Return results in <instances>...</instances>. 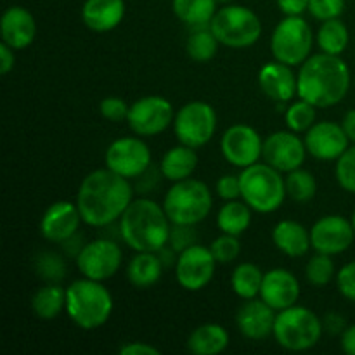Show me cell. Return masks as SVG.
<instances>
[{"mask_svg":"<svg viewBox=\"0 0 355 355\" xmlns=\"http://www.w3.org/2000/svg\"><path fill=\"white\" fill-rule=\"evenodd\" d=\"M322 321L307 307L291 305L279 311L274 324V338L283 349L291 352H304L312 349L321 340Z\"/></svg>","mask_w":355,"mask_h":355,"instance_id":"cell-7","label":"cell"},{"mask_svg":"<svg viewBox=\"0 0 355 355\" xmlns=\"http://www.w3.org/2000/svg\"><path fill=\"white\" fill-rule=\"evenodd\" d=\"M224 158L238 168H246L259 163L263 153V142L259 132L245 123L229 127L220 141Z\"/></svg>","mask_w":355,"mask_h":355,"instance_id":"cell-15","label":"cell"},{"mask_svg":"<svg viewBox=\"0 0 355 355\" xmlns=\"http://www.w3.org/2000/svg\"><path fill=\"white\" fill-rule=\"evenodd\" d=\"M352 225H354V231H355V210H354V214H352Z\"/></svg>","mask_w":355,"mask_h":355,"instance_id":"cell-55","label":"cell"},{"mask_svg":"<svg viewBox=\"0 0 355 355\" xmlns=\"http://www.w3.org/2000/svg\"><path fill=\"white\" fill-rule=\"evenodd\" d=\"M163 177V172L159 166H149L142 175L137 177V191H141L142 194L151 193L156 191V187L159 186V179Z\"/></svg>","mask_w":355,"mask_h":355,"instance_id":"cell-46","label":"cell"},{"mask_svg":"<svg viewBox=\"0 0 355 355\" xmlns=\"http://www.w3.org/2000/svg\"><path fill=\"white\" fill-rule=\"evenodd\" d=\"M263 283V272L259 266L252 262L239 263L231 276L232 291L243 300L260 297V288Z\"/></svg>","mask_w":355,"mask_h":355,"instance_id":"cell-32","label":"cell"},{"mask_svg":"<svg viewBox=\"0 0 355 355\" xmlns=\"http://www.w3.org/2000/svg\"><path fill=\"white\" fill-rule=\"evenodd\" d=\"M342 127L343 130H345L347 137L350 139V142H354L355 144V110H350L349 113L343 116Z\"/></svg>","mask_w":355,"mask_h":355,"instance_id":"cell-53","label":"cell"},{"mask_svg":"<svg viewBox=\"0 0 355 355\" xmlns=\"http://www.w3.org/2000/svg\"><path fill=\"white\" fill-rule=\"evenodd\" d=\"M121 355H159V350L156 347L149 345L144 342H130L120 349Z\"/></svg>","mask_w":355,"mask_h":355,"instance_id":"cell-49","label":"cell"},{"mask_svg":"<svg viewBox=\"0 0 355 355\" xmlns=\"http://www.w3.org/2000/svg\"><path fill=\"white\" fill-rule=\"evenodd\" d=\"M307 146L293 130L274 132L263 141V159L281 173L293 172L305 162Z\"/></svg>","mask_w":355,"mask_h":355,"instance_id":"cell-16","label":"cell"},{"mask_svg":"<svg viewBox=\"0 0 355 355\" xmlns=\"http://www.w3.org/2000/svg\"><path fill=\"white\" fill-rule=\"evenodd\" d=\"M0 31H2L3 44L12 47L14 51H21L33 44L37 23L30 10L21 6H12L3 12Z\"/></svg>","mask_w":355,"mask_h":355,"instance_id":"cell-23","label":"cell"},{"mask_svg":"<svg viewBox=\"0 0 355 355\" xmlns=\"http://www.w3.org/2000/svg\"><path fill=\"white\" fill-rule=\"evenodd\" d=\"M31 309L38 319L52 321L66 311V290H62L58 283L38 288L31 298Z\"/></svg>","mask_w":355,"mask_h":355,"instance_id":"cell-30","label":"cell"},{"mask_svg":"<svg viewBox=\"0 0 355 355\" xmlns=\"http://www.w3.org/2000/svg\"><path fill=\"white\" fill-rule=\"evenodd\" d=\"M322 328H324V331L329 333V335H342L347 329V322L338 312H328L326 318L322 319Z\"/></svg>","mask_w":355,"mask_h":355,"instance_id":"cell-47","label":"cell"},{"mask_svg":"<svg viewBox=\"0 0 355 355\" xmlns=\"http://www.w3.org/2000/svg\"><path fill=\"white\" fill-rule=\"evenodd\" d=\"M298 297H300V283L290 270L270 269L269 272L263 274L260 298L274 311L279 312L291 305H297Z\"/></svg>","mask_w":355,"mask_h":355,"instance_id":"cell-21","label":"cell"},{"mask_svg":"<svg viewBox=\"0 0 355 355\" xmlns=\"http://www.w3.org/2000/svg\"><path fill=\"white\" fill-rule=\"evenodd\" d=\"M217 0H172V10L189 28H201L210 26L217 14Z\"/></svg>","mask_w":355,"mask_h":355,"instance_id":"cell-29","label":"cell"},{"mask_svg":"<svg viewBox=\"0 0 355 355\" xmlns=\"http://www.w3.org/2000/svg\"><path fill=\"white\" fill-rule=\"evenodd\" d=\"M16 64V55H14V49L9 47L7 44H0V73L7 75L14 69Z\"/></svg>","mask_w":355,"mask_h":355,"instance_id":"cell-50","label":"cell"},{"mask_svg":"<svg viewBox=\"0 0 355 355\" xmlns=\"http://www.w3.org/2000/svg\"><path fill=\"white\" fill-rule=\"evenodd\" d=\"M345 0H311L309 2V12L318 21L336 19L343 14Z\"/></svg>","mask_w":355,"mask_h":355,"instance_id":"cell-42","label":"cell"},{"mask_svg":"<svg viewBox=\"0 0 355 355\" xmlns=\"http://www.w3.org/2000/svg\"><path fill=\"white\" fill-rule=\"evenodd\" d=\"M352 220H347L342 215H326L319 218L311 229L312 248L326 255H340L347 252L354 241Z\"/></svg>","mask_w":355,"mask_h":355,"instance_id":"cell-17","label":"cell"},{"mask_svg":"<svg viewBox=\"0 0 355 355\" xmlns=\"http://www.w3.org/2000/svg\"><path fill=\"white\" fill-rule=\"evenodd\" d=\"M229 345L227 329L215 322H207L194 329L187 338V349L194 355H217Z\"/></svg>","mask_w":355,"mask_h":355,"instance_id":"cell-27","label":"cell"},{"mask_svg":"<svg viewBox=\"0 0 355 355\" xmlns=\"http://www.w3.org/2000/svg\"><path fill=\"white\" fill-rule=\"evenodd\" d=\"M125 17V0H85L82 19L89 30L106 33L120 26Z\"/></svg>","mask_w":355,"mask_h":355,"instance_id":"cell-24","label":"cell"},{"mask_svg":"<svg viewBox=\"0 0 355 355\" xmlns=\"http://www.w3.org/2000/svg\"><path fill=\"white\" fill-rule=\"evenodd\" d=\"M198 166V155L196 149L189 148L186 144H179L166 151L163 155L159 168H162L163 177L172 182L189 179Z\"/></svg>","mask_w":355,"mask_h":355,"instance_id":"cell-28","label":"cell"},{"mask_svg":"<svg viewBox=\"0 0 355 355\" xmlns=\"http://www.w3.org/2000/svg\"><path fill=\"white\" fill-rule=\"evenodd\" d=\"M132 201L134 187L130 180L107 166L85 175L76 193V207L90 227H106L120 220Z\"/></svg>","mask_w":355,"mask_h":355,"instance_id":"cell-1","label":"cell"},{"mask_svg":"<svg viewBox=\"0 0 355 355\" xmlns=\"http://www.w3.org/2000/svg\"><path fill=\"white\" fill-rule=\"evenodd\" d=\"M210 250L218 263H231L239 257V252H241V243H239L238 236L222 232V236H218V238L211 243Z\"/></svg>","mask_w":355,"mask_h":355,"instance_id":"cell-40","label":"cell"},{"mask_svg":"<svg viewBox=\"0 0 355 355\" xmlns=\"http://www.w3.org/2000/svg\"><path fill=\"white\" fill-rule=\"evenodd\" d=\"M315 38H318V45L321 52L331 55H342L347 45H349V28L345 26L343 21H340V17L322 21Z\"/></svg>","mask_w":355,"mask_h":355,"instance_id":"cell-33","label":"cell"},{"mask_svg":"<svg viewBox=\"0 0 355 355\" xmlns=\"http://www.w3.org/2000/svg\"><path fill=\"white\" fill-rule=\"evenodd\" d=\"M284 120H286V127L290 130L297 132V134L307 132L315 123V106L304 99L297 101L286 107Z\"/></svg>","mask_w":355,"mask_h":355,"instance_id":"cell-37","label":"cell"},{"mask_svg":"<svg viewBox=\"0 0 355 355\" xmlns=\"http://www.w3.org/2000/svg\"><path fill=\"white\" fill-rule=\"evenodd\" d=\"M276 312L269 304L260 298H250L239 307L236 314V326L239 333L248 340L267 338L274 333V324H276Z\"/></svg>","mask_w":355,"mask_h":355,"instance_id":"cell-20","label":"cell"},{"mask_svg":"<svg viewBox=\"0 0 355 355\" xmlns=\"http://www.w3.org/2000/svg\"><path fill=\"white\" fill-rule=\"evenodd\" d=\"M259 85L262 92L276 103H288L298 96V76L291 66L279 61L262 66L259 71Z\"/></svg>","mask_w":355,"mask_h":355,"instance_id":"cell-22","label":"cell"},{"mask_svg":"<svg viewBox=\"0 0 355 355\" xmlns=\"http://www.w3.org/2000/svg\"><path fill=\"white\" fill-rule=\"evenodd\" d=\"M217 130V113L205 101H191L177 111L173 118V132L180 144L189 148H203L211 141Z\"/></svg>","mask_w":355,"mask_h":355,"instance_id":"cell-10","label":"cell"},{"mask_svg":"<svg viewBox=\"0 0 355 355\" xmlns=\"http://www.w3.org/2000/svg\"><path fill=\"white\" fill-rule=\"evenodd\" d=\"M210 28L217 40L231 49L252 47L262 37L260 17L245 6L227 3L218 9L211 19Z\"/></svg>","mask_w":355,"mask_h":355,"instance_id":"cell-8","label":"cell"},{"mask_svg":"<svg viewBox=\"0 0 355 355\" xmlns=\"http://www.w3.org/2000/svg\"><path fill=\"white\" fill-rule=\"evenodd\" d=\"M349 142L342 125L333 121H319L305 132L307 153L321 162H336L349 149Z\"/></svg>","mask_w":355,"mask_h":355,"instance_id":"cell-18","label":"cell"},{"mask_svg":"<svg viewBox=\"0 0 355 355\" xmlns=\"http://www.w3.org/2000/svg\"><path fill=\"white\" fill-rule=\"evenodd\" d=\"M314 35L302 16H286L277 23L270 37L274 59L288 66H302L311 58Z\"/></svg>","mask_w":355,"mask_h":355,"instance_id":"cell-9","label":"cell"},{"mask_svg":"<svg viewBox=\"0 0 355 355\" xmlns=\"http://www.w3.org/2000/svg\"><path fill=\"white\" fill-rule=\"evenodd\" d=\"M336 284H338L340 293H342L347 300L354 302L355 304V260L340 269V272L336 274Z\"/></svg>","mask_w":355,"mask_h":355,"instance_id":"cell-44","label":"cell"},{"mask_svg":"<svg viewBox=\"0 0 355 355\" xmlns=\"http://www.w3.org/2000/svg\"><path fill=\"white\" fill-rule=\"evenodd\" d=\"M104 163L118 175L132 180L151 166V151L142 139L121 137L107 146Z\"/></svg>","mask_w":355,"mask_h":355,"instance_id":"cell-13","label":"cell"},{"mask_svg":"<svg viewBox=\"0 0 355 355\" xmlns=\"http://www.w3.org/2000/svg\"><path fill=\"white\" fill-rule=\"evenodd\" d=\"M276 248L291 259H300L312 248L311 231L297 220H281L272 231Z\"/></svg>","mask_w":355,"mask_h":355,"instance_id":"cell-25","label":"cell"},{"mask_svg":"<svg viewBox=\"0 0 355 355\" xmlns=\"http://www.w3.org/2000/svg\"><path fill=\"white\" fill-rule=\"evenodd\" d=\"M298 97L315 107H329L342 103L350 89V71L340 55H311L298 71Z\"/></svg>","mask_w":355,"mask_h":355,"instance_id":"cell-2","label":"cell"},{"mask_svg":"<svg viewBox=\"0 0 355 355\" xmlns=\"http://www.w3.org/2000/svg\"><path fill=\"white\" fill-rule=\"evenodd\" d=\"M241 198L253 211L272 214L284 203L286 180L269 163H255L239 173Z\"/></svg>","mask_w":355,"mask_h":355,"instance_id":"cell-5","label":"cell"},{"mask_svg":"<svg viewBox=\"0 0 355 355\" xmlns=\"http://www.w3.org/2000/svg\"><path fill=\"white\" fill-rule=\"evenodd\" d=\"M163 269L165 266L156 255V252H137L128 262L127 277L134 288L148 290L162 279Z\"/></svg>","mask_w":355,"mask_h":355,"instance_id":"cell-26","label":"cell"},{"mask_svg":"<svg viewBox=\"0 0 355 355\" xmlns=\"http://www.w3.org/2000/svg\"><path fill=\"white\" fill-rule=\"evenodd\" d=\"M191 35L187 38L186 51L193 61L196 62H208L210 59L215 58L218 51L220 42L214 35L210 26H201V28H191Z\"/></svg>","mask_w":355,"mask_h":355,"instance_id":"cell-34","label":"cell"},{"mask_svg":"<svg viewBox=\"0 0 355 355\" xmlns=\"http://www.w3.org/2000/svg\"><path fill=\"white\" fill-rule=\"evenodd\" d=\"M99 110L106 120L118 123V121L127 120L130 106L123 99H120V97H106V99L101 101Z\"/></svg>","mask_w":355,"mask_h":355,"instance_id":"cell-43","label":"cell"},{"mask_svg":"<svg viewBox=\"0 0 355 355\" xmlns=\"http://www.w3.org/2000/svg\"><path fill=\"white\" fill-rule=\"evenodd\" d=\"M342 350L349 355H355V324L347 326L342 333Z\"/></svg>","mask_w":355,"mask_h":355,"instance_id":"cell-52","label":"cell"},{"mask_svg":"<svg viewBox=\"0 0 355 355\" xmlns=\"http://www.w3.org/2000/svg\"><path fill=\"white\" fill-rule=\"evenodd\" d=\"M217 263L211 250L196 243L179 253V260L175 263L177 283L187 291L203 290L214 279Z\"/></svg>","mask_w":355,"mask_h":355,"instance_id":"cell-14","label":"cell"},{"mask_svg":"<svg viewBox=\"0 0 355 355\" xmlns=\"http://www.w3.org/2000/svg\"><path fill=\"white\" fill-rule=\"evenodd\" d=\"M35 266H37L38 276L51 281V283H59V281L64 277V272H66L64 260L52 252L42 253V255L37 259V263H35Z\"/></svg>","mask_w":355,"mask_h":355,"instance_id":"cell-39","label":"cell"},{"mask_svg":"<svg viewBox=\"0 0 355 355\" xmlns=\"http://www.w3.org/2000/svg\"><path fill=\"white\" fill-rule=\"evenodd\" d=\"M218 198L225 201H232L241 198V184H239V175H224L217 180L215 186Z\"/></svg>","mask_w":355,"mask_h":355,"instance_id":"cell-45","label":"cell"},{"mask_svg":"<svg viewBox=\"0 0 355 355\" xmlns=\"http://www.w3.org/2000/svg\"><path fill=\"white\" fill-rule=\"evenodd\" d=\"M211 207L214 200L207 184L191 177L173 182L163 200V208L172 224L198 225L208 217Z\"/></svg>","mask_w":355,"mask_h":355,"instance_id":"cell-6","label":"cell"},{"mask_svg":"<svg viewBox=\"0 0 355 355\" xmlns=\"http://www.w3.org/2000/svg\"><path fill=\"white\" fill-rule=\"evenodd\" d=\"M82 222V214H80L76 203L55 201L42 215L40 232L47 241L61 245V243H64L66 239L78 232Z\"/></svg>","mask_w":355,"mask_h":355,"instance_id":"cell-19","label":"cell"},{"mask_svg":"<svg viewBox=\"0 0 355 355\" xmlns=\"http://www.w3.org/2000/svg\"><path fill=\"white\" fill-rule=\"evenodd\" d=\"M309 2L311 0H276L277 7L286 16H302L305 10H309Z\"/></svg>","mask_w":355,"mask_h":355,"instance_id":"cell-48","label":"cell"},{"mask_svg":"<svg viewBox=\"0 0 355 355\" xmlns=\"http://www.w3.org/2000/svg\"><path fill=\"white\" fill-rule=\"evenodd\" d=\"M118 222L121 239L134 252H158L168 243L172 222L163 205L149 198L132 201Z\"/></svg>","mask_w":355,"mask_h":355,"instance_id":"cell-3","label":"cell"},{"mask_svg":"<svg viewBox=\"0 0 355 355\" xmlns=\"http://www.w3.org/2000/svg\"><path fill=\"white\" fill-rule=\"evenodd\" d=\"M173 107L162 96H148L135 101L128 110L127 123L139 137H155L173 123Z\"/></svg>","mask_w":355,"mask_h":355,"instance_id":"cell-11","label":"cell"},{"mask_svg":"<svg viewBox=\"0 0 355 355\" xmlns=\"http://www.w3.org/2000/svg\"><path fill=\"white\" fill-rule=\"evenodd\" d=\"M286 194L295 203H309L318 193V180L309 170L300 168L288 172L286 175Z\"/></svg>","mask_w":355,"mask_h":355,"instance_id":"cell-35","label":"cell"},{"mask_svg":"<svg viewBox=\"0 0 355 355\" xmlns=\"http://www.w3.org/2000/svg\"><path fill=\"white\" fill-rule=\"evenodd\" d=\"M196 225H187V224H172L170 227L168 236V245L172 246L175 252H184V250L191 248L193 245L198 243V232Z\"/></svg>","mask_w":355,"mask_h":355,"instance_id":"cell-41","label":"cell"},{"mask_svg":"<svg viewBox=\"0 0 355 355\" xmlns=\"http://www.w3.org/2000/svg\"><path fill=\"white\" fill-rule=\"evenodd\" d=\"M335 173L340 187L355 194V146H349V149L336 159Z\"/></svg>","mask_w":355,"mask_h":355,"instance_id":"cell-38","label":"cell"},{"mask_svg":"<svg viewBox=\"0 0 355 355\" xmlns=\"http://www.w3.org/2000/svg\"><path fill=\"white\" fill-rule=\"evenodd\" d=\"M66 312L78 328L85 331L101 328L113 314V297L103 281H73L66 290Z\"/></svg>","mask_w":355,"mask_h":355,"instance_id":"cell-4","label":"cell"},{"mask_svg":"<svg viewBox=\"0 0 355 355\" xmlns=\"http://www.w3.org/2000/svg\"><path fill=\"white\" fill-rule=\"evenodd\" d=\"M305 276H307V281L312 286H328L333 277H335V262H333L331 255L318 253V255L312 257L307 262V267H305Z\"/></svg>","mask_w":355,"mask_h":355,"instance_id":"cell-36","label":"cell"},{"mask_svg":"<svg viewBox=\"0 0 355 355\" xmlns=\"http://www.w3.org/2000/svg\"><path fill=\"white\" fill-rule=\"evenodd\" d=\"M217 2L218 3H224V6H227V3H231L232 0H217Z\"/></svg>","mask_w":355,"mask_h":355,"instance_id":"cell-54","label":"cell"},{"mask_svg":"<svg viewBox=\"0 0 355 355\" xmlns=\"http://www.w3.org/2000/svg\"><path fill=\"white\" fill-rule=\"evenodd\" d=\"M75 260L83 277L106 281L120 270L123 252L114 239L99 238L96 241L87 243Z\"/></svg>","mask_w":355,"mask_h":355,"instance_id":"cell-12","label":"cell"},{"mask_svg":"<svg viewBox=\"0 0 355 355\" xmlns=\"http://www.w3.org/2000/svg\"><path fill=\"white\" fill-rule=\"evenodd\" d=\"M252 224V208L245 201H227L217 215V227L225 234L241 236Z\"/></svg>","mask_w":355,"mask_h":355,"instance_id":"cell-31","label":"cell"},{"mask_svg":"<svg viewBox=\"0 0 355 355\" xmlns=\"http://www.w3.org/2000/svg\"><path fill=\"white\" fill-rule=\"evenodd\" d=\"M156 255L159 257V260H162V263L165 267H175L177 260H179V252H175L168 243H166L165 246H162V248L156 252Z\"/></svg>","mask_w":355,"mask_h":355,"instance_id":"cell-51","label":"cell"}]
</instances>
